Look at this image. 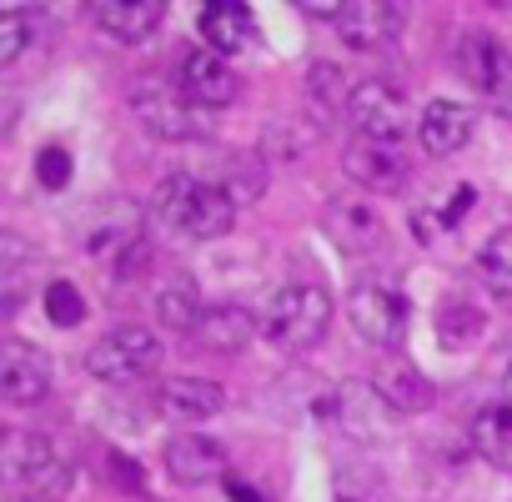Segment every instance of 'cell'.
Here are the masks:
<instances>
[{
    "mask_svg": "<svg viewBox=\"0 0 512 502\" xmlns=\"http://www.w3.org/2000/svg\"><path fill=\"white\" fill-rule=\"evenodd\" d=\"M151 211H156V221H166L171 231H181L191 241H216L236 221L231 196L216 181H201V176H166L151 196Z\"/></svg>",
    "mask_w": 512,
    "mask_h": 502,
    "instance_id": "cell-1",
    "label": "cell"
},
{
    "mask_svg": "<svg viewBox=\"0 0 512 502\" xmlns=\"http://www.w3.org/2000/svg\"><path fill=\"white\" fill-rule=\"evenodd\" d=\"M332 327V297L317 282H287L267 297L262 317H256V332H262L277 352H307L327 337Z\"/></svg>",
    "mask_w": 512,
    "mask_h": 502,
    "instance_id": "cell-2",
    "label": "cell"
},
{
    "mask_svg": "<svg viewBox=\"0 0 512 502\" xmlns=\"http://www.w3.org/2000/svg\"><path fill=\"white\" fill-rule=\"evenodd\" d=\"M0 482L26 487V497H61L71 487V462L51 437L0 422Z\"/></svg>",
    "mask_w": 512,
    "mask_h": 502,
    "instance_id": "cell-3",
    "label": "cell"
},
{
    "mask_svg": "<svg viewBox=\"0 0 512 502\" xmlns=\"http://www.w3.org/2000/svg\"><path fill=\"white\" fill-rule=\"evenodd\" d=\"M161 362H166L161 337H156L151 327H136V322L111 327V332H106V337H96V342H91V352H86V372H91L96 382H111V387L146 382V377H156V372H161Z\"/></svg>",
    "mask_w": 512,
    "mask_h": 502,
    "instance_id": "cell-4",
    "label": "cell"
},
{
    "mask_svg": "<svg viewBox=\"0 0 512 502\" xmlns=\"http://www.w3.org/2000/svg\"><path fill=\"white\" fill-rule=\"evenodd\" d=\"M407 317H412L407 292L392 287V282H382V277H367V282H357V287L347 292V322H352V332H357L367 347H377V352L402 347Z\"/></svg>",
    "mask_w": 512,
    "mask_h": 502,
    "instance_id": "cell-5",
    "label": "cell"
},
{
    "mask_svg": "<svg viewBox=\"0 0 512 502\" xmlns=\"http://www.w3.org/2000/svg\"><path fill=\"white\" fill-rule=\"evenodd\" d=\"M457 76L502 116H512V41L492 36V31H462L457 51Z\"/></svg>",
    "mask_w": 512,
    "mask_h": 502,
    "instance_id": "cell-6",
    "label": "cell"
},
{
    "mask_svg": "<svg viewBox=\"0 0 512 502\" xmlns=\"http://www.w3.org/2000/svg\"><path fill=\"white\" fill-rule=\"evenodd\" d=\"M131 111L156 141H196L206 131L201 106H191L181 96V86H166V81H136L131 86Z\"/></svg>",
    "mask_w": 512,
    "mask_h": 502,
    "instance_id": "cell-7",
    "label": "cell"
},
{
    "mask_svg": "<svg viewBox=\"0 0 512 502\" xmlns=\"http://www.w3.org/2000/svg\"><path fill=\"white\" fill-rule=\"evenodd\" d=\"M81 246H86V257H96V262H126L136 246H146V221H141V211L126 196L101 201L81 221Z\"/></svg>",
    "mask_w": 512,
    "mask_h": 502,
    "instance_id": "cell-8",
    "label": "cell"
},
{
    "mask_svg": "<svg viewBox=\"0 0 512 502\" xmlns=\"http://www.w3.org/2000/svg\"><path fill=\"white\" fill-rule=\"evenodd\" d=\"M51 357L46 347L26 342V337H0V402L11 407H36L51 397Z\"/></svg>",
    "mask_w": 512,
    "mask_h": 502,
    "instance_id": "cell-9",
    "label": "cell"
},
{
    "mask_svg": "<svg viewBox=\"0 0 512 502\" xmlns=\"http://www.w3.org/2000/svg\"><path fill=\"white\" fill-rule=\"evenodd\" d=\"M347 116H352L357 136H367V141H387V146H402V136L417 131V126L407 121V96H402L392 81H377V76L352 86V106H347Z\"/></svg>",
    "mask_w": 512,
    "mask_h": 502,
    "instance_id": "cell-10",
    "label": "cell"
},
{
    "mask_svg": "<svg viewBox=\"0 0 512 502\" xmlns=\"http://www.w3.org/2000/svg\"><path fill=\"white\" fill-rule=\"evenodd\" d=\"M322 231L332 236V246H342L347 257H377L387 246V221L367 196H332L322 211Z\"/></svg>",
    "mask_w": 512,
    "mask_h": 502,
    "instance_id": "cell-11",
    "label": "cell"
},
{
    "mask_svg": "<svg viewBox=\"0 0 512 502\" xmlns=\"http://www.w3.org/2000/svg\"><path fill=\"white\" fill-rule=\"evenodd\" d=\"M176 86H181V96H186L191 106H201V111H221V106H231V101L241 96V76H236V66H231L226 56L206 51V46H196V51L181 56V66H176Z\"/></svg>",
    "mask_w": 512,
    "mask_h": 502,
    "instance_id": "cell-12",
    "label": "cell"
},
{
    "mask_svg": "<svg viewBox=\"0 0 512 502\" xmlns=\"http://www.w3.org/2000/svg\"><path fill=\"white\" fill-rule=\"evenodd\" d=\"M332 417H337V427H342L352 442H362V447L387 442V437L397 432V412L387 407V397H382L372 382H342L337 397H332Z\"/></svg>",
    "mask_w": 512,
    "mask_h": 502,
    "instance_id": "cell-13",
    "label": "cell"
},
{
    "mask_svg": "<svg viewBox=\"0 0 512 502\" xmlns=\"http://www.w3.org/2000/svg\"><path fill=\"white\" fill-rule=\"evenodd\" d=\"M337 36L352 46V51H387L402 31H407V11L402 6H387V0H362V6H342V16L332 21Z\"/></svg>",
    "mask_w": 512,
    "mask_h": 502,
    "instance_id": "cell-14",
    "label": "cell"
},
{
    "mask_svg": "<svg viewBox=\"0 0 512 502\" xmlns=\"http://www.w3.org/2000/svg\"><path fill=\"white\" fill-rule=\"evenodd\" d=\"M161 462H166L171 482H181V487H206V482H216V477H231V472H226V447H221L216 437L196 432V427H191V432H176V437L166 442Z\"/></svg>",
    "mask_w": 512,
    "mask_h": 502,
    "instance_id": "cell-15",
    "label": "cell"
},
{
    "mask_svg": "<svg viewBox=\"0 0 512 502\" xmlns=\"http://www.w3.org/2000/svg\"><path fill=\"white\" fill-rule=\"evenodd\" d=\"M472 136H477V116H472V106H462V101H427L422 116H417V141H422V151L437 156V161L467 151Z\"/></svg>",
    "mask_w": 512,
    "mask_h": 502,
    "instance_id": "cell-16",
    "label": "cell"
},
{
    "mask_svg": "<svg viewBox=\"0 0 512 502\" xmlns=\"http://www.w3.org/2000/svg\"><path fill=\"white\" fill-rule=\"evenodd\" d=\"M342 171H347L357 186H367V191H402V186H407V156H402V146L367 141V136L347 141Z\"/></svg>",
    "mask_w": 512,
    "mask_h": 502,
    "instance_id": "cell-17",
    "label": "cell"
},
{
    "mask_svg": "<svg viewBox=\"0 0 512 502\" xmlns=\"http://www.w3.org/2000/svg\"><path fill=\"white\" fill-rule=\"evenodd\" d=\"M156 412L171 422H186V432H191L196 422H211L226 412V392L206 377H166L156 387Z\"/></svg>",
    "mask_w": 512,
    "mask_h": 502,
    "instance_id": "cell-18",
    "label": "cell"
},
{
    "mask_svg": "<svg viewBox=\"0 0 512 502\" xmlns=\"http://www.w3.org/2000/svg\"><path fill=\"white\" fill-rule=\"evenodd\" d=\"M96 31L111 36L116 46H141L161 31L166 21V6L161 0H96V11H91Z\"/></svg>",
    "mask_w": 512,
    "mask_h": 502,
    "instance_id": "cell-19",
    "label": "cell"
},
{
    "mask_svg": "<svg viewBox=\"0 0 512 502\" xmlns=\"http://www.w3.org/2000/svg\"><path fill=\"white\" fill-rule=\"evenodd\" d=\"M36 272H41V257H36V246L11 231V226H0V312H11L31 297L36 287Z\"/></svg>",
    "mask_w": 512,
    "mask_h": 502,
    "instance_id": "cell-20",
    "label": "cell"
},
{
    "mask_svg": "<svg viewBox=\"0 0 512 502\" xmlns=\"http://www.w3.org/2000/svg\"><path fill=\"white\" fill-rule=\"evenodd\" d=\"M477 457L497 472H512V402H487L472 412V427H467Z\"/></svg>",
    "mask_w": 512,
    "mask_h": 502,
    "instance_id": "cell-21",
    "label": "cell"
},
{
    "mask_svg": "<svg viewBox=\"0 0 512 502\" xmlns=\"http://www.w3.org/2000/svg\"><path fill=\"white\" fill-rule=\"evenodd\" d=\"M201 41H206V51H216V56H241L251 41H256V21H251V11L246 6H206L201 11Z\"/></svg>",
    "mask_w": 512,
    "mask_h": 502,
    "instance_id": "cell-22",
    "label": "cell"
},
{
    "mask_svg": "<svg viewBox=\"0 0 512 502\" xmlns=\"http://www.w3.org/2000/svg\"><path fill=\"white\" fill-rule=\"evenodd\" d=\"M347 106H352V81H347V71L332 66V61H312V66H307V111L327 126V121L347 116Z\"/></svg>",
    "mask_w": 512,
    "mask_h": 502,
    "instance_id": "cell-23",
    "label": "cell"
},
{
    "mask_svg": "<svg viewBox=\"0 0 512 502\" xmlns=\"http://www.w3.org/2000/svg\"><path fill=\"white\" fill-rule=\"evenodd\" d=\"M432 327H437V342H442L447 352H467V347L482 342V332H487V312H482L472 297H447V302L437 307Z\"/></svg>",
    "mask_w": 512,
    "mask_h": 502,
    "instance_id": "cell-24",
    "label": "cell"
},
{
    "mask_svg": "<svg viewBox=\"0 0 512 502\" xmlns=\"http://www.w3.org/2000/svg\"><path fill=\"white\" fill-rule=\"evenodd\" d=\"M196 337H201L211 352H241V347L256 337V317H251L246 307H236V302H216V307L201 312Z\"/></svg>",
    "mask_w": 512,
    "mask_h": 502,
    "instance_id": "cell-25",
    "label": "cell"
},
{
    "mask_svg": "<svg viewBox=\"0 0 512 502\" xmlns=\"http://www.w3.org/2000/svg\"><path fill=\"white\" fill-rule=\"evenodd\" d=\"M201 312H206L201 287H196L186 272H176L171 282H161V287H156V317H161V327H171V332H191V337H196Z\"/></svg>",
    "mask_w": 512,
    "mask_h": 502,
    "instance_id": "cell-26",
    "label": "cell"
},
{
    "mask_svg": "<svg viewBox=\"0 0 512 502\" xmlns=\"http://www.w3.org/2000/svg\"><path fill=\"white\" fill-rule=\"evenodd\" d=\"M477 282L492 297L512 302V226H502V231H492L482 241V251H477Z\"/></svg>",
    "mask_w": 512,
    "mask_h": 502,
    "instance_id": "cell-27",
    "label": "cell"
},
{
    "mask_svg": "<svg viewBox=\"0 0 512 502\" xmlns=\"http://www.w3.org/2000/svg\"><path fill=\"white\" fill-rule=\"evenodd\" d=\"M216 186H221V191L231 196V206L241 211V206H251L256 196L267 191V161H262V156H231Z\"/></svg>",
    "mask_w": 512,
    "mask_h": 502,
    "instance_id": "cell-28",
    "label": "cell"
},
{
    "mask_svg": "<svg viewBox=\"0 0 512 502\" xmlns=\"http://www.w3.org/2000/svg\"><path fill=\"white\" fill-rule=\"evenodd\" d=\"M372 387L387 397V407H392L397 417H402V412H422V407H427V397H432V392H427V382H422L412 367H387Z\"/></svg>",
    "mask_w": 512,
    "mask_h": 502,
    "instance_id": "cell-29",
    "label": "cell"
},
{
    "mask_svg": "<svg viewBox=\"0 0 512 502\" xmlns=\"http://www.w3.org/2000/svg\"><path fill=\"white\" fill-rule=\"evenodd\" d=\"M46 317H51L56 327H81V317H86L81 292H76L71 282H51V287H46Z\"/></svg>",
    "mask_w": 512,
    "mask_h": 502,
    "instance_id": "cell-30",
    "label": "cell"
},
{
    "mask_svg": "<svg viewBox=\"0 0 512 502\" xmlns=\"http://www.w3.org/2000/svg\"><path fill=\"white\" fill-rule=\"evenodd\" d=\"M26 46H31V16H21V11H0V66L21 61Z\"/></svg>",
    "mask_w": 512,
    "mask_h": 502,
    "instance_id": "cell-31",
    "label": "cell"
},
{
    "mask_svg": "<svg viewBox=\"0 0 512 502\" xmlns=\"http://www.w3.org/2000/svg\"><path fill=\"white\" fill-rule=\"evenodd\" d=\"M36 176H41V186L61 191V186L71 181V151H66V146H46V151L36 156Z\"/></svg>",
    "mask_w": 512,
    "mask_h": 502,
    "instance_id": "cell-32",
    "label": "cell"
},
{
    "mask_svg": "<svg viewBox=\"0 0 512 502\" xmlns=\"http://www.w3.org/2000/svg\"><path fill=\"white\" fill-rule=\"evenodd\" d=\"M226 497H231V502H267V497H256V492H251V482H246V477H236V472L226 477Z\"/></svg>",
    "mask_w": 512,
    "mask_h": 502,
    "instance_id": "cell-33",
    "label": "cell"
},
{
    "mask_svg": "<svg viewBox=\"0 0 512 502\" xmlns=\"http://www.w3.org/2000/svg\"><path fill=\"white\" fill-rule=\"evenodd\" d=\"M502 402H512V352L502 357Z\"/></svg>",
    "mask_w": 512,
    "mask_h": 502,
    "instance_id": "cell-34",
    "label": "cell"
},
{
    "mask_svg": "<svg viewBox=\"0 0 512 502\" xmlns=\"http://www.w3.org/2000/svg\"><path fill=\"white\" fill-rule=\"evenodd\" d=\"M11 116H16V101H11L6 91H0V131H6V126H11Z\"/></svg>",
    "mask_w": 512,
    "mask_h": 502,
    "instance_id": "cell-35",
    "label": "cell"
},
{
    "mask_svg": "<svg viewBox=\"0 0 512 502\" xmlns=\"http://www.w3.org/2000/svg\"><path fill=\"white\" fill-rule=\"evenodd\" d=\"M16 502H61V497H16Z\"/></svg>",
    "mask_w": 512,
    "mask_h": 502,
    "instance_id": "cell-36",
    "label": "cell"
},
{
    "mask_svg": "<svg viewBox=\"0 0 512 502\" xmlns=\"http://www.w3.org/2000/svg\"><path fill=\"white\" fill-rule=\"evenodd\" d=\"M342 502H352V497H342Z\"/></svg>",
    "mask_w": 512,
    "mask_h": 502,
    "instance_id": "cell-37",
    "label": "cell"
}]
</instances>
